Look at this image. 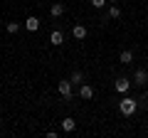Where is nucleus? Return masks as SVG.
I'll list each match as a JSON object with an SVG mask.
<instances>
[{
	"label": "nucleus",
	"instance_id": "1",
	"mask_svg": "<svg viewBox=\"0 0 148 138\" xmlns=\"http://www.w3.org/2000/svg\"><path fill=\"white\" fill-rule=\"evenodd\" d=\"M138 109V99H131V96H123V101L119 104V111L123 113V116H133Z\"/></svg>",
	"mask_w": 148,
	"mask_h": 138
},
{
	"label": "nucleus",
	"instance_id": "2",
	"mask_svg": "<svg viewBox=\"0 0 148 138\" xmlns=\"http://www.w3.org/2000/svg\"><path fill=\"white\" fill-rule=\"evenodd\" d=\"M57 89H59V94H62L64 99H72V81H69V79H62L57 84Z\"/></svg>",
	"mask_w": 148,
	"mask_h": 138
},
{
	"label": "nucleus",
	"instance_id": "3",
	"mask_svg": "<svg viewBox=\"0 0 148 138\" xmlns=\"http://www.w3.org/2000/svg\"><path fill=\"white\" fill-rule=\"evenodd\" d=\"M133 79H136V84H138V86H146V84H148V72H146V69H136Z\"/></svg>",
	"mask_w": 148,
	"mask_h": 138
},
{
	"label": "nucleus",
	"instance_id": "4",
	"mask_svg": "<svg viewBox=\"0 0 148 138\" xmlns=\"http://www.w3.org/2000/svg\"><path fill=\"white\" fill-rule=\"evenodd\" d=\"M114 86H116V91H119V94H126V91L131 89V81L121 77V79H116V84H114Z\"/></svg>",
	"mask_w": 148,
	"mask_h": 138
},
{
	"label": "nucleus",
	"instance_id": "5",
	"mask_svg": "<svg viewBox=\"0 0 148 138\" xmlns=\"http://www.w3.org/2000/svg\"><path fill=\"white\" fill-rule=\"evenodd\" d=\"M79 96H82L84 101H89L91 96H94V89H91L89 84H82V86H79Z\"/></svg>",
	"mask_w": 148,
	"mask_h": 138
},
{
	"label": "nucleus",
	"instance_id": "6",
	"mask_svg": "<svg viewBox=\"0 0 148 138\" xmlns=\"http://www.w3.org/2000/svg\"><path fill=\"white\" fill-rule=\"evenodd\" d=\"M49 42H52L54 47H59V44L64 42V35H62V32H59V30H54L52 35H49Z\"/></svg>",
	"mask_w": 148,
	"mask_h": 138
},
{
	"label": "nucleus",
	"instance_id": "7",
	"mask_svg": "<svg viewBox=\"0 0 148 138\" xmlns=\"http://www.w3.org/2000/svg\"><path fill=\"white\" fill-rule=\"evenodd\" d=\"M25 30H30V32L40 30V20H37V17H27L25 20Z\"/></svg>",
	"mask_w": 148,
	"mask_h": 138
},
{
	"label": "nucleus",
	"instance_id": "8",
	"mask_svg": "<svg viewBox=\"0 0 148 138\" xmlns=\"http://www.w3.org/2000/svg\"><path fill=\"white\" fill-rule=\"evenodd\" d=\"M74 128H77V121H74V118H64L62 121V131L64 133H72Z\"/></svg>",
	"mask_w": 148,
	"mask_h": 138
},
{
	"label": "nucleus",
	"instance_id": "9",
	"mask_svg": "<svg viewBox=\"0 0 148 138\" xmlns=\"http://www.w3.org/2000/svg\"><path fill=\"white\" fill-rule=\"evenodd\" d=\"M49 12H52V17H62L64 15V3H54V5L49 8Z\"/></svg>",
	"mask_w": 148,
	"mask_h": 138
},
{
	"label": "nucleus",
	"instance_id": "10",
	"mask_svg": "<svg viewBox=\"0 0 148 138\" xmlns=\"http://www.w3.org/2000/svg\"><path fill=\"white\" fill-rule=\"evenodd\" d=\"M72 35H74L77 40H84V37H86V27H84V25H74Z\"/></svg>",
	"mask_w": 148,
	"mask_h": 138
},
{
	"label": "nucleus",
	"instance_id": "11",
	"mask_svg": "<svg viewBox=\"0 0 148 138\" xmlns=\"http://www.w3.org/2000/svg\"><path fill=\"white\" fill-rule=\"evenodd\" d=\"M119 59H121L123 64H131L133 62V52H131V49H123V52L119 54Z\"/></svg>",
	"mask_w": 148,
	"mask_h": 138
},
{
	"label": "nucleus",
	"instance_id": "12",
	"mask_svg": "<svg viewBox=\"0 0 148 138\" xmlns=\"http://www.w3.org/2000/svg\"><path fill=\"white\" fill-rule=\"evenodd\" d=\"M69 81H72V84H84V74H82L79 69H77V72H72V77H69Z\"/></svg>",
	"mask_w": 148,
	"mask_h": 138
},
{
	"label": "nucleus",
	"instance_id": "13",
	"mask_svg": "<svg viewBox=\"0 0 148 138\" xmlns=\"http://www.w3.org/2000/svg\"><path fill=\"white\" fill-rule=\"evenodd\" d=\"M109 17H111V20H119V17H121V10H119L116 5H111L109 8Z\"/></svg>",
	"mask_w": 148,
	"mask_h": 138
},
{
	"label": "nucleus",
	"instance_id": "14",
	"mask_svg": "<svg viewBox=\"0 0 148 138\" xmlns=\"http://www.w3.org/2000/svg\"><path fill=\"white\" fill-rule=\"evenodd\" d=\"M5 30L10 32V35H15V32L20 30V22H8V25H5Z\"/></svg>",
	"mask_w": 148,
	"mask_h": 138
},
{
	"label": "nucleus",
	"instance_id": "15",
	"mask_svg": "<svg viewBox=\"0 0 148 138\" xmlns=\"http://www.w3.org/2000/svg\"><path fill=\"white\" fill-rule=\"evenodd\" d=\"M106 3H109V0H91V5H94L96 10H101V8H104Z\"/></svg>",
	"mask_w": 148,
	"mask_h": 138
},
{
	"label": "nucleus",
	"instance_id": "16",
	"mask_svg": "<svg viewBox=\"0 0 148 138\" xmlns=\"http://www.w3.org/2000/svg\"><path fill=\"white\" fill-rule=\"evenodd\" d=\"M109 3H119V0H109Z\"/></svg>",
	"mask_w": 148,
	"mask_h": 138
}]
</instances>
